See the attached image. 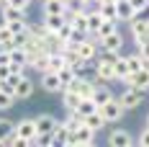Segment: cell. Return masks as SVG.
Listing matches in <instances>:
<instances>
[{
  "label": "cell",
  "mask_w": 149,
  "mask_h": 147,
  "mask_svg": "<svg viewBox=\"0 0 149 147\" xmlns=\"http://www.w3.org/2000/svg\"><path fill=\"white\" fill-rule=\"evenodd\" d=\"M93 75L100 83H113L116 80V57L113 54H103V57L93 59Z\"/></svg>",
  "instance_id": "cell-1"
},
{
  "label": "cell",
  "mask_w": 149,
  "mask_h": 147,
  "mask_svg": "<svg viewBox=\"0 0 149 147\" xmlns=\"http://www.w3.org/2000/svg\"><path fill=\"white\" fill-rule=\"evenodd\" d=\"M98 111L103 114V119L108 121V124H118L121 119H123V114H126V108L121 106V101L113 96L111 101H105V103H100L98 106Z\"/></svg>",
  "instance_id": "cell-2"
},
{
  "label": "cell",
  "mask_w": 149,
  "mask_h": 147,
  "mask_svg": "<svg viewBox=\"0 0 149 147\" xmlns=\"http://www.w3.org/2000/svg\"><path fill=\"white\" fill-rule=\"evenodd\" d=\"M95 129H90L88 124H80V127H77V129H72V132H70V142H67V145H80V147H90V145H95Z\"/></svg>",
  "instance_id": "cell-3"
},
{
  "label": "cell",
  "mask_w": 149,
  "mask_h": 147,
  "mask_svg": "<svg viewBox=\"0 0 149 147\" xmlns=\"http://www.w3.org/2000/svg\"><path fill=\"white\" fill-rule=\"evenodd\" d=\"M98 44H100V52L103 54H113V57H118L121 49H123V36H121V31H111L108 36H103V39H98Z\"/></svg>",
  "instance_id": "cell-4"
},
{
  "label": "cell",
  "mask_w": 149,
  "mask_h": 147,
  "mask_svg": "<svg viewBox=\"0 0 149 147\" xmlns=\"http://www.w3.org/2000/svg\"><path fill=\"white\" fill-rule=\"evenodd\" d=\"M144 90H136V88H131V85H126V90L118 96V101H121V106L126 108V111H136L141 103H144Z\"/></svg>",
  "instance_id": "cell-5"
},
{
  "label": "cell",
  "mask_w": 149,
  "mask_h": 147,
  "mask_svg": "<svg viewBox=\"0 0 149 147\" xmlns=\"http://www.w3.org/2000/svg\"><path fill=\"white\" fill-rule=\"evenodd\" d=\"M93 88H95V80H90L88 75H74V80H72L64 90H74L77 96L90 98V96H93Z\"/></svg>",
  "instance_id": "cell-6"
},
{
  "label": "cell",
  "mask_w": 149,
  "mask_h": 147,
  "mask_svg": "<svg viewBox=\"0 0 149 147\" xmlns=\"http://www.w3.org/2000/svg\"><path fill=\"white\" fill-rule=\"evenodd\" d=\"M74 49H77V54H80L82 59H90V62H93V59L98 57V52H100V44H98L95 36H85L82 41L74 44Z\"/></svg>",
  "instance_id": "cell-7"
},
{
  "label": "cell",
  "mask_w": 149,
  "mask_h": 147,
  "mask_svg": "<svg viewBox=\"0 0 149 147\" xmlns=\"http://www.w3.org/2000/svg\"><path fill=\"white\" fill-rule=\"evenodd\" d=\"M123 85H131V88H136V90L149 93V65H144L139 72H131L126 80H123Z\"/></svg>",
  "instance_id": "cell-8"
},
{
  "label": "cell",
  "mask_w": 149,
  "mask_h": 147,
  "mask_svg": "<svg viewBox=\"0 0 149 147\" xmlns=\"http://www.w3.org/2000/svg\"><path fill=\"white\" fill-rule=\"evenodd\" d=\"M39 85H41V90H46V93H62L64 90V85H62V80H59V75L57 72H41V77H39Z\"/></svg>",
  "instance_id": "cell-9"
},
{
  "label": "cell",
  "mask_w": 149,
  "mask_h": 147,
  "mask_svg": "<svg viewBox=\"0 0 149 147\" xmlns=\"http://www.w3.org/2000/svg\"><path fill=\"white\" fill-rule=\"evenodd\" d=\"M108 145L111 147H131L134 145V137L126 129H113V132L108 134Z\"/></svg>",
  "instance_id": "cell-10"
},
{
  "label": "cell",
  "mask_w": 149,
  "mask_h": 147,
  "mask_svg": "<svg viewBox=\"0 0 149 147\" xmlns=\"http://www.w3.org/2000/svg\"><path fill=\"white\" fill-rule=\"evenodd\" d=\"M29 70L33 72H49V52H36V54H31L29 59Z\"/></svg>",
  "instance_id": "cell-11"
},
{
  "label": "cell",
  "mask_w": 149,
  "mask_h": 147,
  "mask_svg": "<svg viewBox=\"0 0 149 147\" xmlns=\"http://www.w3.org/2000/svg\"><path fill=\"white\" fill-rule=\"evenodd\" d=\"M33 121H36V134H52L59 119H54L52 114H39Z\"/></svg>",
  "instance_id": "cell-12"
},
{
  "label": "cell",
  "mask_w": 149,
  "mask_h": 147,
  "mask_svg": "<svg viewBox=\"0 0 149 147\" xmlns=\"http://www.w3.org/2000/svg\"><path fill=\"white\" fill-rule=\"evenodd\" d=\"M15 134L31 142V139L36 137V121H33V119H21V121H15Z\"/></svg>",
  "instance_id": "cell-13"
},
{
  "label": "cell",
  "mask_w": 149,
  "mask_h": 147,
  "mask_svg": "<svg viewBox=\"0 0 149 147\" xmlns=\"http://www.w3.org/2000/svg\"><path fill=\"white\" fill-rule=\"evenodd\" d=\"M67 18H70V23H72L74 31H80V34L90 36V29H88V11H80V13H67Z\"/></svg>",
  "instance_id": "cell-14"
},
{
  "label": "cell",
  "mask_w": 149,
  "mask_h": 147,
  "mask_svg": "<svg viewBox=\"0 0 149 147\" xmlns=\"http://www.w3.org/2000/svg\"><path fill=\"white\" fill-rule=\"evenodd\" d=\"M0 11H3V18H5V23H8V21H29V15H26V8H18V5H10V3H5Z\"/></svg>",
  "instance_id": "cell-15"
},
{
  "label": "cell",
  "mask_w": 149,
  "mask_h": 147,
  "mask_svg": "<svg viewBox=\"0 0 149 147\" xmlns=\"http://www.w3.org/2000/svg\"><path fill=\"white\" fill-rule=\"evenodd\" d=\"M31 96H33V80H31L29 75H23L18 80V85H15V101H26Z\"/></svg>",
  "instance_id": "cell-16"
},
{
  "label": "cell",
  "mask_w": 149,
  "mask_h": 147,
  "mask_svg": "<svg viewBox=\"0 0 149 147\" xmlns=\"http://www.w3.org/2000/svg\"><path fill=\"white\" fill-rule=\"evenodd\" d=\"M93 80H95V77H93ZM90 98H93V101H95L98 106H100V103L111 101V98H113V93L108 90V85H103L100 80H95V88H93V96H90Z\"/></svg>",
  "instance_id": "cell-17"
},
{
  "label": "cell",
  "mask_w": 149,
  "mask_h": 147,
  "mask_svg": "<svg viewBox=\"0 0 149 147\" xmlns=\"http://www.w3.org/2000/svg\"><path fill=\"white\" fill-rule=\"evenodd\" d=\"M116 15H118V21H131L134 18V5H131V0H116Z\"/></svg>",
  "instance_id": "cell-18"
},
{
  "label": "cell",
  "mask_w": 149,
  "mask_h": 147,
  "mask_svg": "<svg viewBox=\"0 0 149 147\" xmlns=\"http://www.w3.org/2000/svg\"><path fill=\"white\" fill-rule=\"evenodd\" d=\"M67 21H70V18H67V13H59V15H44V21H41V23L46 26V31L57 34V31H59Z\"/></svg>",
  "instance_id": "cell-19"
},
{
  "label": "cell",
  "mask_w": 149,
  "mask_h": 147,
  "mask_svg": "<svg viewBox=\"0 0 149 147\" xmlns=\"http://www.w3.org/2000/svg\"><path fill=\"white\" fill-rule=\"evenodd\" d=\"M62 108L64 111H74L77 106H80V101H82V96H77L74 90H62Z\"/></svg>",
  "instance_id": "cell-20"
},
{
  "label": "cell",
  "mask_w": 149,
  "mask_h": 147,
  "mask_svg": "<svg viewBox=\"0 0 149 147\" xmlns=\"http://www.w3.org/2000/svg\"><path fill=\"white\" fill-rule=\"evenodd\" d=\"M41 5H44V15L67 13V3H64V0H41Z\"/></svg>",
  "instance_id": "cell-21"
},
{
  "label": "cell",
  "mask_w": 149,
  "mask_h": 147,
  "mask_svg": "<svg viewBox=\"0 0 149 147\" xmlns=\"http://www.w3.org/2000/svg\"><path fill=\"white\" fill-rule=\"evenodd\" d=\"M54 145H67L70 142V127L64 124V121H57V127H54Z\"/></svg>",
  "instance_id": "cell-22"
},
{
  "label": "cell",
  "mask_w": 149,
  "mask_h": 147,
  "mask_svg": "<svg viewBox=\"0 0 149 147\" xmlns=\"http://www.w3.org/2000/svg\"><path fill=\"white\" fill-rule=\"evenodd\" d=\"M93 111H98V103L93 101V98H82L80 106L74 108V114H77V116H82V121H85V116H90Z\"/></svg>",
  "instance_id": "cell-23"
},
{
  "label": "cell",
  "mask_w": 149,
  "mask_h": 147,
  "mask_svg": "<svg viewBox=\"0 0 149 147\" xmlns=\"http://www.w3.org/2000/svg\"><path fill=\"white\" fill-rule=\"evenodd\" d=\"M105 18H103V13L98 11V8H88V29H90V36L95 34V29L103 23Z\"/></svg>",
  "instance_id": "cell-24"
},
{
  "label": "cell",
  "mask_w": 149,
  "mask_h": 147,
  "mask_svg": "<svg viewBox=\"0 0 149 147\" xmlns=\"http://www.w3.org/2000/svg\"><path fill=\"white\" fill-rule=\"evenodd\" d=\"M15 132V124L8 116H0V145H5V139Z\"/></svg>",
  "instance_id": "cell-25"
},
{
  "label": "cell",
  "mask_w": 149,
  "mask_h": 147,
  "mask_svg": "<svg viewBox=\"0 0 149 147\" xmlns=\"http://www.w3.org/2000/svg\"><path fill=\"white\" fill-rule=\"evenodd\" d=\"M116 29H118V21H111V18H105L103 23L95 29V34H93V36H95V39H103V36H108L111 31H116Z\"/></svg>",
  "instance_id": "cell-26"
},
{
  "label": "cell",
  "mask_w": 149,
  "mask_h": 147,
  "mask_svg": "<svg viewBox=\"0 0 149 147\" xmlns=\"http://www.w3.org/2000/svg\"><path fill=\"white\" fill-rule=\"evenodd\" d=\"M85 124H88L90 129H95V132H100V129H103V127L108 124V121L103 119V114H100V111H93L90 116H85Z\"/></svg>",
  "instance_id": "cell-27"
},
{
  "label": "cell",
  "mask_w": 149,
  "mask_h": 147,
  "mask_svg": "<svg viewBox=\"0 0 149 147\" xmlns=\"http://www.w3.org/2000/svg\"><path fill=\"white\" fill-rule=\"evenodd\" d=\"M129 77V62H126V54H118L116 57V80H126Z\"/></svg>",
  "instance_id": "cell-28"
},
{
  "label": "cell",
  "mask_w": 149,
  "mask_h": 147,
  "mask_svg": "<svg viewBox=\"0 0 149 147\" xmlns=\"http://www.w3.org/2000/svg\"><path fill=\"white\" fill-rule=\"evenodd\" d=\"M126 62H129V75H131V72H139V70L147 65V62L141 59V54H139V52H134V54H126Z\"/></svg>",
  "instance_id": "cell-29"
},
{
  "label": "cell",
  "mask_w": 149,
  "mask_h": 147,
  "mask_svg": "<svg viewBox=\"0 0 149 147\" xmlns=\"http://www.w3.org/2000/svg\"><path fill=\"white\" fill-rule=\"evenodd\" d=\"M95 8L103 13V18H111V21H118L116 15V3H95Z\"/></svg>",
  "instance_id": "cell-30"
},
{
  "label": "cell",
  "mask_w": 149,
  "mask_h": 147,
  "mask_svg": "<svg viewBox=\"0 0 149 147\" xmlns=\"http://www.w3.org/2000/svg\"><path fill=\"white\" fill-rule=\"evenodd\" d=\"M0 46H5V49H10V46H13V31L8 29V23H3V26H0Z\"/></svg>",
  "instance_id": "cell-31"
},
{
  "label": "cell",
  "mask_w": 149,
  "mask_h": 147,
  "mask_svg": "<svg viewBox=\"0 0 149 147\" xmlns=\"http://www.w3.org/2000/svg\"><path fill=\"white\" fill-rule=\"evenodd\" d=\"M29 145H36V147H52L54 145V134H36Z\"/></svg>",
  "instance_id": "cell-32"
},
{
  "label": "cell",
  "mask_w": 149,
  "mask_h": 147,
  "mask_svg": "<svg viewBox=\"0 0 149 147\" xmlns=\"http://www.w3.org/2000/svg\"><path fill=\"white\" fill-rule=\"evenodd\" d=\"M57 75H59V80H62V85H64V88H67V85H70V83L74 80V70L70 67V65H64V67H62Z\"/></svg>",
  "instance_id": "cell-33"
},
{
  "label": "cell",
  "mask_w": 149,
  "mask_h": 147,
  "mask_svg": "<svg viewBox=\"0 0 149 147\" xmlns=\"http://www.w3.org/2000/svg\"><path fill=\"white\" fill-rule=\"evenodd\" d=\"M13 101H15V96L5 93V90H0V111H8V108H13Z\"/></svg>",
  "instance_id": "cell-34"
},
{
  "label": "cell",
  "mask_w": 149,
  "mask_h": 147,
  "mask_svg": "<svg viewBox=\"0 0 149 147\" xmlns=\"http://www.w3.org/2000/svg\"><path fill=\"white\" fill-rule=\"evenodd\" d=\"M136 52L141 54V59L149 65V39H141V41H136Z\"/></svg>",
  "instance_id": "cell-35"
},
{
  "label": "cell",
  "mask_w": 149,
  "mask_h": 147,
  "mask_svg": "<svg viewBox=\"0 0 149 147\" xmlns=\"http://www.w3.org/2000/svg\"><path fill=\"white\" fill-rule=\"evenodd\" d=\"M8 29L13 31V34H21V31L29 29V21H8Z\"/></svg>",
  "instance_id": "cell-36"
},
{
  "label": "cell",
  "mask_w": 149,
  "mask_h": 147,
  "mask_svg": "<svg viewBox=\"0 0 149 147\" xmlns=\"http://www.w3.org/2000/svg\"><path fill=\"white\" fill-rule=\"evenodd\" d=\"M136 142H139L141 147H149V124L141 129V134H139V139H136Z\"/></svg>",
  "instance_id": "cell-37"
},
{
  "label": "cell",
  "mask_w": 149,
  "mask_h": 147,
  "mask_svg": "<svg viewBox=\"0 0 149 147\" xmlns=\"http://www.w3.org/2000/svg\"><path fill=\"white\" fill-rule=\"evenodd\" d=\"M131 5H134V13H139V11L149 8V0H131Z\"/></svg>",
  "instance_id": "cell-38"
},
{
  "label": "cell",
  "mask_w": 149,
  "mask_h": 147,
  "mask_svg": "<svg viewBox=\"0 0 149 147\" xmlns=\"http://www.w3.org/2000/svg\"><path fill=\"white\" fill-rule=\"evenodd\" d=\"M8 3H10V5H18V8H26V11H29V5L33 3V0H8Z\"/></svg>",
  "instance_id": "cell-39"
},
{
  "label": "cell",
  "mask_w": 149,
  "mask_h": 147,
  "mask_svg": "<svg viewBox=\"0 0 149 147\" xmlns=\"http://www.w3.org/2000/svg\"><path fill=\"white\" fill-rule=\"evenodd\" d=\"M85 3H88V5H93V3H98V0H85Z\"/></svg>",
  "instance_id": "cell-40"
},
{
  "label": "cell",
  "mask_w": 149,
  "mask_h": 147,
  "mask_svg": "<svg viewBox=\"0 0 149 147\" xmlns=\"http://www.w3.org/2000/svg\"><path fill=\"white\" fill-rule=\"evenodd\" d=\"M3 5H5V0H0V8H3Z\"/></svg>",
  "instance_id": "cell-41"
},
{
  "label": "cell",
  "mask_w": 149,
  "mask_h": 147,
  "mask_svg": "<svg viewBox=\"0 0 149 147\" xmlns=\"http://www.w3.org/2000/svg\"><path fill=\"white\" fill-rule=\"evenodd\" d=\"M5 3H8V0H5Z\"/></svg>",
  "instance_id": "cell-42"
}]
</instances>
